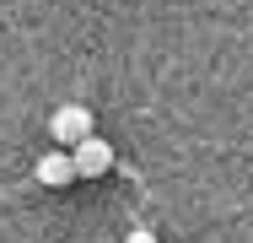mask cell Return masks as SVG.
Instances as JSON below:
<instances>
[{"instance_id": "1", "label": "cell", "mask_w": 253, "mask_h": 243, "mask_svg": "<svg viewBox=\"0 0 253 243\" xmlns=\"http://www.w3.org/2000/svg\"><path fill=\"white\" fill-rule=\"evenodd\" d=\"M97 130H92V108L86 103H59L49 119V141L59 146V151H76L81 141H92Z\"/></svg>"}, {"instance_id": "4", "label": "cell", "mask_w": 253, "mask_h": 243, "mask_svg": "<svg viewBox=\"0 0 253 243\" xmlns=\"http://www.w3.org/2000/svg\"><path fill=\"white\" fill-rule=\"evenodd\" d=\"M124 243H162V238H156V233H129Z\"/></svg>"}, {"instance_id": "3", "label": "cell", "mask_w": 253, "mask_h": 243, "mask_svg": "<svg viewBox=\"0 0 253 243\" xmlns=\"http://www.w3.org/2000/svg\"><path fill=\"white\" fill-rule=\"evenodd\" d=\"M38 184H49V189L76 184V162H70V151H43V157H38Z\"/></svg>"}, {"instance_id": "2", "label": "cell", "mask_w": 253, "mask_h": 243, "mask_svg": "<svg viewBox=\"0 0 253 243\" xmlns=\"http://www.w3.org/2000/svg\"><path fill=\"white\" fill-rule=\"evenodd\" d=\"M70 162H76V179H102L113 168V146L102 141V135H92V141H81L70 151Z\"/></svg>"}]
</instances>
